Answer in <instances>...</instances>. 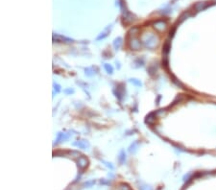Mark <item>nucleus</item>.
Wrapping results in <instances>:
<instances>
[{"mask_svg": "<svg viewBox=\"0 0 216 190\" xmlns=\"http://www.w3.org/2000/svg\"><path fill=\"white\" fill-rule=\"evenodd\" d=\"M105 67H106L107 70L109 71V73H112V68L111 66L109 67V65H107V64H106V65H105Z\"/></svg>", "mask_w": 216, "mask_h": 190, "instance_id": "nucleus-1", "label": "nucleus"}]
</instances>
